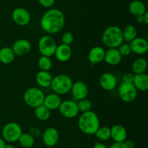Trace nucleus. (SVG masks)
I'll return each mask as SVG.
<instances>
[{"instance_id": "obj_1", "label": "nucleus", "mask_w": 148, "mask_h": 148, "mask_svg": "<svg viewBox=\"0 0 148 148\" xmlns=\"http://www.w3.org/2000/svg\"><path fill=\"white\" fill-rule=\"evenodd\" d=\"M65 15L62 10L51 8L43 13L40 18V26L49 34H55L62 30L65 25Z\"/></svg>"}, {"instance_id": "obj_2", "label": "nucleus", "mask_w": 148, "mask_h": 148, "mask_svg": "<svg viewBox=\"0 0 148 148\" xmlns=\"http://www.w3.org/2000/svg\"><path fill=\"white\" fill-rule=\"evenodd\" d=\"M78 128L85 134L93 135L100 127V120L98 115L92 110L82 113L77 122Z\"/></svg>"}, {"instance_id": "obj_3", "label": "nucleus", "mask_w": 148, "mask_h": 148, "mask_svg": "<svg viewBox=\"0 0 148 148\" xmlns=\"http://www.w3.org/2000/svg\"><path fill=\"white\" fill-rule=\"evenodd\" d=\"M101 41L106 47L118 48L124 41L122 29L116 26H108L104 30Z\"/></svg>"}, {"instance_id": "obj_4", "label": "nucleus", "mask_w": 148, "mask_h": 148, "mask_svg": "<svg viewBox=\"0 0 148 148\" xmlns=\"http://www.w3.org/2000/svg\"><path fill=\"white\" fill-rule=\"evenodd\" d=\"M73 81L71 77L66 74H58L52 78L50 87L52 91L59 95H64L70 92Z\"/></svg>"}, {"instance_id": "obj_5", "label": "nucleus", "mask_w": 148, "mask_h": 148, "mask_svg": "<svg viewBox=\"0 0 148 148\" xmlns=\"http://www.w3.org/2000/svg\"><path fill=\"white\" fill-rule=\"evenodd\" d=\"M44 97L43 91L37 87H30L26 89L23 94V100L25 103L28 107L33 109L43 104Z\"/></svg>"}, {"instance_id": "obj_6", "label": "nucleus", "mask_w": 148, "mask_h": 148, "mask_svg": "<svg viewBox=\"0 0 148 148\" xmlns=\"http://www.w3.org/2000/svg\"><path fill=\"white\" fill-rule=\"evenodd\" d=\"M23 133V129L20 124L15 122H9L6 123L1 129L2 139L5 142L13 143L17 142Z\"/></svg>"}, {"instance_id": "obj_7", "label": "nucleus", "mask_w": 148, "mask_h": 148, "mask_svg": "<svg viewBox=\"0 0 148 148\" xmlns=\"http://www.w3.org/2000/svg\"><path fill=\"white\" fill-rule=\"evenodd\" d=\"M56 42L55 39L50 35H44L42 36L38 43V51L42 56L51 57L54 55L56 51Z\"/></svg>"}, {"instance_id": "obj_8", "label": "nucleus", "mask_w": 148, "mask_h": 148, "mask_svg": "<svg viewBox=\"0 0 148 148\" xmlns=\"http://www.w3.org/2000/svg\"><path fill=\"white\" fill-rule=\"evenodd\" d=\"M137 90L133 84L121 83L118 89L119 96L123 102L130 103L137 98Z\"/></svg>"}, {"instance_id": "obj_9", "label": "nucleus", "mask_w": 148, "mask_h": 148, "mask_svg": "<svg viewBox=\"0 0 148 148\" xmlns=\"http://www.w3.org/2000/svg\"><path fill=\"white\" fill-rule=\"evenodd\" d=\"M58 110L62 116L68 119L77 117L79 113L77 102L69 100L62 101Z\"/></svg>"}, {"instance_id": "obj_10", "label": "nucleus", "mask_w": 148, "mask_h": 148, "mask_svg": "<svg viewBox=\"0 0 148 148\" xmlns=\"http://www.w3.org/2000/svg\"><path fill=\"white\" fill-rule=\"evenodd\" d=\"M13 22L20 26H25L30 22L31 16L28 10L23 7H17L12 12Z\"/></svg>"}, {"instance_id": "obj_11", "label": "nucleus", "mask_w": 148, "mask_h": 148, "mask_svg": "<svg viewBox=\"0 0 148 148\" xmlns=\"http://www.w3.org/2000/svg\"><path fill=\"white\" fill-rule=\"evenodd\" d=\"M42 140L46 146L52 147L58 143L59 139V133L54 127L46 128L42 133Z\"/></svg>"}, {"instance_id": "obj_12", "label": "nucleus", "mask_w": 148, "mask_h": 148, "mask_svg": "<svg viewBox=\"0 0 148 148\" xmlns=\"http://www.w3.org/2000/svg\"><path fill=\"white\" fill-rule=\"evenodd\" d=\"M99 85L106 91H112L117 86L116 77L111 73H104L99 78Z\"/></svg>"}, {"instance_id": "obj_13", "label": "nucleus", "mask_w": 148, "mask_h": 148, "mask_svg": "<svg viewBox=\"0 0 148 148\" xmlns=\"http://www.w3.org/2000/svg\"><path fill=\"white\" fill-rule=\"evenodd\" d=\"M132 52L138 55L147 53L148 50V41L147 39L143 37H136L130 42Z\"/></svg>"}, {"instance_id": "obj_14", "label": "nucleus", "mask_w": 148, "mask_h": 148, "mask_svg": "<svg viewBox=\"0 0 148 148\" xmlns=\"http://www.w3.org/2000/svg\"><path fill=\"white\" fill-rule=\"evenodd\" d=\"M31 44L25 39H20L13 43L12 49L17 56H24L31 50Z\"/></svg>"}, {"instance_id": "obj_15", "label": "nucleus", "mask_w": 148, "mask_h": 148, "mask_svg": "<svg viewBox=\"0 0 148 148\" xmlns=\"http://www.w3.org/2000/svg\"><path fill=\"white\" fill-rule=\"evenodd\" d=\"M70 91L75 100H79L87 98L88 95V87L85 82L78 81L73 83Z\"/></svg>"}, {"instance_id": "obj_16", "label": "nucleus", "mask_w": 148, "mask_h": 148, "mask_svg": "<svg viewBox=\"0 0 148 148\" xmlns=\"http://www.w3.org/2000/svg\"><path fill=\"white\" fill-rule=\"evenodd\" d=\"M72 55V49L70 45H66L64 44L57 45L54 56L56 59L61 62H67L70 59Z\"/></svg>"}, {"instance_id": "obj_17", "label": "nucleus", "mask_w": 148, "mask_h": 148, "mask_svg": "<svg viewBox=\"0 0 148 148\" xmlns=\"http://www.w3.org/2000/svg\"><path fill=\"white\" fill-rule=\"evenodd\" d=\"M122 56L119 52L117 48H108V49L105 52L104 60L108 65L115 66L119 65L121 62Z\"/></svg>"}, {"instance_id": "obj_18", "label": "nucleus", "mask_w": 148, "mask_h": 148, "mask_svg": "<svg viewBox=\"0 0 148 148\" xmlns=\"http://www.w3.org/2000/svg\"><path fill=\"white\" fill-rule=\"evenodd\" d=\"M111 139L114 142H124L127 139V131L124 126L116 124L111 128Z\"/></svg>"}, {"instance_id": "obj_19", "label": "nucleus", "mask_w": 148, "mask_h": 148, "mask_svg": "<svg viewBox=\"0 0 148 148\" xmlns=\"http://www.w3.org/2000/svg\"><path fill=\"white\" fill-rule=\"evenodd\" d=\"M105 49L100 46L92 47L88 52V58L91 64H99L104 60Z\"/></svg>"}, {"instance_id": "obj_20", "label": "nucleus", "mask_w": 148, "mask_h": 148, "mask_svg": "<svg viewBox=\"0 0 148 148\" xmlns=\"http://www.w3.org/2000/svg\"><path fill=\"white\" fill-rule=\"evenodd\" d=\"M62 101L60 95L53 92L45 96L43 104L51 111V110H58Z\"/></svg>"}, {"instance_id": "obj_21", "label": "nucleus", "mask_w": 148, "mask_h": 148, "mask_svg": "<svg viewBox=\"0 0 148 148\" xmlns=\"http://www.w3.org/2000/svg\"><path fill=\"white\" fill-rule=\"evenodd\" d=\"M132 84L137 91H146L148 89V75L145 73L134 74Z\"/></svg>"}, {"instance_id": "obj_22", "label": "nucleus", "mask_w": 148, "mask_h": 148, "mask_svg": "<svg viewBox=\"0 0 148 148\" xmlns=\"http://www.w3.org/2000/svg\"><path fill=\"white\" fill-rule=\"evenodd\" d=\"M52 78L53 77L49 71H40L36 75V83L42 88H48L50 86Z\"/></svg>"}, {"instance_id": "obj_23", "label": "nucleus", "mask_w": 148, "mask_h": 148, "mask_svg": "<svg viewBox=\"0 0 148 148\" xmlns=\"http://www.w3.org/2000/svg\"><path fill=\"white\" fill-rule=\"evenodd\" d=\"M129 11L132 15H143L147 12V8L144 3L140 0H134L129 5Z\"/></svg>"}, {"instance_id": "obj_24", "label": "nucleus", "mask_w": 148, "mask_h": 148, "mask_svg": "<svg viewBox=\"0 0 148 148\" xmlns=\"http://www.w3.org/2000/svg\"><path fill=\"white\" fill-rule=\"evenodd\" d=\"M16 55L12 47L4 46L0 49V62L4 65H9L14 61Z\"/></svg>"}, {"instance_id": "obj_25", "label": "nucleus", "mask_w": 148, "mask_h": 148, "mask_svg": "<svg viewBox=\"0 0 148 148\" xmlns=\"http://www.w3.org/2000/svg\"><path fill=\"white\" fill-rule=\"evenodd\" d=\"M35 116L40 121H46L51 117V110L43 104L38 106L34 108Z\"/></svg>"}, {"instance_id": "obj_26", "label": "nucleus", "mask_w": 148, "mask_h": 148, "mask_svg": "<svg viewBox=\"0 0 148 148\" xmlns=\"http://www.w3.org/2000/svg\"><path fill=\"white\" fill-rule=\"evenodd\" d=\"M147 68V62L145 58L138 57L133 62L132 71L134 74H140L145 73Z\"/></svg>"}, {"instance_id": "obj_27", "label": "nucleus", "mask_w": 148, "mask_h": 148, "mask_svg": "<svg viewBox=\"0 0 148 148\" xmlns=\"http://www.w3.org/2000/svg\"><path fill=\"white\" fill-rule=\"evenodd\" d=\"M122 35L124 41L130 43L137 36V28L133 25H128L122 30Z\"/></svg>"}, {"instance_id": "obj_28", "label": "nucleus", "mask_w": 148, "mask_h": 148, "mask_svg": "<svg viewBox=\"0 0 148 148\" xmlns=\"http://www.w3.org/2000/svg\"><path fill=\"white\" fill-rule=\"evenodd\" d=\"M17 142L23 148H31L35 144V138L29 133H23Z\"/></svg>"}, {"instance_id": "obj_29", "label": "nucleus", "mask_w": 148, "mask_h": 148, "mask_svg": "<svg viewBox=\"0 0 148 148\" xmlns=\"http://www.w3.org/2000/svg\"><path fill=\"white\" fill-rule=\"evenodd\" d=\"M95 136L101 142H106L111 139V128L108 126H101L95 133Z\"/></svg>"}, {"instance_id": "obj_30", "label": "nucleus", "mask_w": 148, "mask_h": 148, "mask_svg": "<svg viewBox=\"0 0 148 148\" xmlns=\"http://www.w3.org/2000/svg\"><path fill=\"white\" fill-rule=\"evenodd\" d=\"M52 60L51 57L46 56H40L38 60V66L40 71H49L52 68Z\"/></svg>"}, {"instance_id": "obj_31", "label": "nucleus", "mask_w": 148, "mask_h": 148, "mask_svg": "<svg viewBox=\"0 0 148 148\" xmlns=\"http://www.w3.org/2000/svg\"><path fill=\"white\" fill-rule=\"evenodd\" d=\"M77 104L79 112H82V113L91 110V107H92V102L87 98L78 100Z\"/></svg>"}, {"instance_id": "obj_32", "label": "nucleus", "mask_w": 148, "mask_h": 148, "mask_svg": "<svg viewBox=\"0 0 148 148\" xmlns=\"http://www.w3.org/2000/svg\"><path fill=\"white\" fill-rule=\"evenodd\" d=\"M117 49L122 57L129 56L132 53L131 47L130 44L128 43H122Z\"/></svg>"}, {"instance_id": "obj_33", "label": "nucleus", "mask_w": 148, "mask_h": 148, "mask_svg": "<svg viewBox=\"0 0 148 148\" xmlns=\"http://www.w3.org/2000/svg\"><path fill=\"white\" fill-rule=\"evenodd\" d=\"M74 41V35L71 32L67 31L63 33L62 36V44L66 45H70Z\"/></svg>"}, {"instance_id": "obj_34", "label": "nucleus", "mask_w": 148, "mask_h": 148, "mask_svg": "<svg viewBox=\"0 0 148 148\" xmlns=\"http://www.w3.org/2000/svg\"><path fill=\"white\" fill-rule=\"evenodd\" d=\"M134 75V74L132 73H125L122 75V82L127 83V84H132Z\"/></svg>"}, {"instance_id": "obj_35", "label": "nucleus", "mask_w": 148, "mask_h": 148, "mask_svg": "<svg viewBox=\"0 0 148 148\" xmlns=\"http://www.w3.org/2000/svg\"><path fill=\"white\" fill-rule=\"evenodd\" d=\"M39 4L45 8H51L55 4L56 0H38Z\"/></svg>"}, {"instance_id": "obj_36", "label": "nucleus", "mask_w": 148, "mask_h": 148, "mask_svg": "<svg viewBox=\"0 0 148 148\" xmlns=\"http://www.w3.org/2000/svg\"><path fill=\"white\" fill-rule=\"evenodd\" d=\"M29 133H30V135H32L34 138H36V137H38V136H41L42 132L38 128L31 127L30 129V130H29Z\"/></svg>"}, {"instance_id": "obj_37", "label": "nucleus", "mask_w": 148, "mask_h": 148, "mask_svg": "<svg viewBox=\"0 0 148 148\" xmlns=\"http://www.w3.org/2000/svg\"><path fill=\"white\" fill-rule=\"evenodd\" d=\"M124 144L127 148H134L135 146V143L132 139H126L124 142Z\"/></svg>"}, {"instance_id": "obj_38", "label": "nucleus", "mask_w": 148, "mask_h": 148, "mask_svg": "<svg viewBox=\"0 0 148 148\" xmlns=\"http://www.w3.org/2000/svg\"><path fill=\"white\" fill-rule=\"evenodd\" d=\"M108 148H127L124 142H114Z\"/></svg>"}, {"instance_id": "obj_39", "label": "nucleus", "mask_w": 148, "mask_h": 148, "mask_svg": "<svg viewBox=\"0 0 148 148\" xmlns=\"http://www.w3.org/2000/svg\"><path fill=\"white\" fill-rule=\"evenodd\" d=\"M92 148H108V147H107L106 145L105 144L103 143V142H97L94 144Z\"/></svg>"}, {"instance_id": "obj_40", "label": "nucleus", "mask_w": 148, "mask_h": 148, "mask_svg": "<svg viewBox=\"0 0 148 148\" xmlns=\"http://www.w3.org/2000/svg\"><path fill=\"white\" fill-rule=\"evenodd\" d=\"M136 20H137V22L138 23H140V24H145V18H144V15H140V16H137L136 17Z\"/></svg>"}, {"instance_id": "obj_41", "label": "nucleus", "mask_w": 148, "mask_h": 148, "mask_svg": "<svg viewBox=\"0 0 148 148\" xmlns=\"http://www.w3.org/2000/svg\"><path fill=\"white\" fill-rule=\"evenodd\" d=\"M6 145V142L2 139V137H0V148H4Z\"/></svg>"}, {"instance_id": "obj_42", "label": "nucleus", "mask_w": 148, "mask_h": 148, "mask_svg": "<svg viewBox=\"0 0 148 148\" xmlns=\"http://www.w3.org/2000/svg\"><path fill=\"white\" fill-rule=\"evenodd\" d=\"M144 18H145V25H148V12H147V11L144 14Z\"/></svg>"}, {"instance_id": "obj_43", "label": "nucleus", "mask_w": 148, "mask_h": 148, "mask_svg": "<svg viewBox=\"0 0 148 148\" xmlns=\"http://www.w3.org/2000/svg\"><path fill=\"white\" fill-rule=\"evenodd\" d=\"M4 148H15V147L12 145V144H6Z\"/></svg>"}, {"instance_id": "obj_44", "label": "nucleus", "mask_w": 148, "mask_h": 148, "mask_svg": "<svg viewBox=\"0 0 148 148\" xmlns=\"http://www.w3.org/2000/svg\"><path fill=\"white\" fill-rule=\"evenodd\" d=\"M1 39H0V46H1Z\"/></svg>"}, {"instance_id": "obj_45", "label": "nucleus", "mask_w": 148, "mask_h": 148, "mask_svg": "<svg viewBox=\"0 0 148 148\" xmlns=\"http://www.w3.org/2000/svg\"><path fill=\"white\" fill-rule=\"evenodd\" d=\"M0 26H1V23H0Z\"/></svg>"}]
</instances>
